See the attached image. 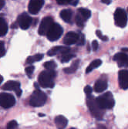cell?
Here are the masks:
<instances>
[{
  "instance_id": "cell-6",
  "label": "cell",
  "mask_w": 128,
  "mask_h": 129,
  "mask_svg": "<svg viewBox=\"0 0 128 129\" xmlns=\"http://www.w3.org/2000/svg\"><path fill=\"white\" fill-rule=\"evenodd\" d=\"M63 33V29L61 27L60 25L57 24V23H53L51 28L49 29V31L46 33V37L50 41H56L59 40L62 34Z\"/></svg>"
},
{
  "instance_id": "cell-25",
  "label": "cell",
  "mask_w": 128,
  "mask_h": 129,
  "mask_svg": "<svg viewBox=\"0 0 128 129\" xmlns=\"http://www.w3.org/2000/svg\"><path fill=\"white\" fill-rule=\"evenodd\" d=\"M76 23L77 24V26H80V27H83L84 26V23H85V19L81 16L79 13H77V15L76 16Z\"/></svg>"
},
{
  "instance_id": "cell-5",
  "label": "cell",
  "mask_w": 128,
  "mask_h": 129,
  "mask_svg": "<svg viewBox=\"0 0 128 129\" xmlns=\"http://www.w3.org/2000/svg\"><path fill=\"white\" fill-rule=\"evenodd\" d=\"M114 21L116 26L120 28H124L127 23V16L124 9L118 8L114 13Z\"/></svg>"
},
{
  "instance_id": "cell-21",
  "label": "cell",
  "mask_w": 128,
  "mask_h": 129,
  "mask_svg": "<svg viewBox=\"0 0 128 129\" xmlns=\"http://www.w3.org/2000/svg\"><path fill=\"white\" fill-rule=\"evenodd\" d=\"M42 58H43V54H42V53H38V54H36L32 56H29L26 60V63L27 64H32L35 62L42 60Z\"/></svg>"
},
{
  "instance_id": "cell-39",
  "label": "cell",
  "mask_w": 128,
  "mask_h": 129,
  "mask_svg": "<svg viewBox=\"0 0 128 129\" xmlns=\"http://www.w3.org/2000/svg\"><path fill=\"white\" fill-rule=\"evenodd\" d=\"M127 11H128V9H127Z\"/></svg>"
},
{
  "instance_id": "cell-16",
  "label": "cell",
  "mask_w": 128,
  "mask_h": 129,
  "mask_svg": "<svg viewBox=\"0 0 128 129\" xmlns=\"http://www.w3.org/2000/svg\"><path fill=\"white\" fill-rule=\"evenodd\" d=\"M70 50L68 46H54V47L51 48L48 53L47 55L50 56H56V55H62L65 53H67Z\"/></svg>"
},
{
  "instance_id": "cell-20",
  "label": "cell",
  "mask_w": 128,
  "mask_h": 129,
  "mask_svg": "<svg viewBox=\"0 0 128 129\" xmlns=\"http://www.w3.org/2000/svg\"><path fill=\"white\" fill-rule=\"evenodd\" d=\"M8 32V25L6 21L0 18V37H4Z\"/></svg>"
},
{
  "instance_id": "cell-30",
  "label": "cell",
  "mask_w": 128,
  "mask_h": 129,
  "mask_svg": "<svg viewBox=\"0 0 128 129\" xmlns=\"http://www.w3.org/2000/svg\"><path fill=\"white\" fill-rule=\"evenodd\" d=\"M6 53V50H5V45L3 41H0V58L3 56Z\"/></svg>"
},
{
  "instance_id": "cell-35",
  "label": "cell",
  "mask_w": 128,
  "mask_h": 129,
  "mask_svg": "<svg viewBox=\"0 0 128 129\" xmlns=\"http://www.w3.org/2000/svg\"><path fill=\"white\" fill-rule=\"evenodd\" d=\"M102 3H104V4L109 5V4H110V3H111V0H102Z\"/></svg>"
},
{
  "instance_id": "cell-15",
  "label": "cell",
  "mask_w": 128,
  "mask_h": 129,
  "mask_svg": "<svg viewBox=\"0 0 128 129\" xmlns=\"http://www.w3.org/2000/svg\"><path fill=\"white\" fill-rule=\"evenodd\" d=\"M79 37V34L75 33V32H68L66 36L64 37L63 39V43L64 44L67 46H70L73 44L76 43Z\"/></svg>"
},
{
  "instance_id": "cell-10",
  "label": "cell",
  "mask_w": 128,
  "mask_h": 129,
  "mask_svg": "<svg viewBox=\"0 0 128 129\" xmlns=\"http://www.w3.org/2000/svg\"><path fill=\"white\" fill-rule=\"evenodd\" d=\"M3 90H13L16 93L17 97H20L22 95V90L20 89V83L17 81L10 80L8 81L3 86Z\"/></svg>"
},
{
  "instance_id": "cell-37",
  "label": "cell",
  "mask_w": 128,
  "mask_h": 129,
  "mask_svg": "<svg viewBox=\"0 0 128 129\" xmlns=\"http://www.w3.org/2000/svg\"><path fill=\"white\" fill-rule=\"evenodd\" d=\"M123 52H128V48H122Z\"/></svg>"
},
{
  "instance_id": "cell-32",
  "label": "cell",
  "mask_w": 128,
  "mask_h": 129,
  "mask_svg": "<svg viewBox=\"0 0 128 129\" xmlns=\"http://www.w3.org/2000/svg\"><path fill=\"white\" fill-rule=\"evenodd\" d=\"M84 92L87 95H90V94H92V92H93V89L90 86H86L85 88H84Z\"/></svg>"
},
{
  "instance_id": "cell-34",
  "label": "cell",
  "mask_w": 128,
  "mask_h": 129,
  "mask_svg": "<svg viewBox=\"0 0 128 129\" xmlns=\"http://www.w3.org/2000/svg\"><path fill=\"white\" fill-rule=\"evenodd\" d=\"M58 4L60 5H66L69 3H71L73 0H56Z\"/></svg>"
},
{
  "instance_id": "cell-27",
  "label": "cell",
  "mask_w": 128,
  "mask_h": 129,
  "mask_svg": "<svg viewBox=\"0 0 128 129\" xmlns=\"http://www.w3.org/2000/svg\"><path fill=\"white\" fill-rule=\"evenodd\" d=\"M34 70H35V67H34V66H32V65H30V66H29V67H26L25 71H26V74L29 76V78H31V77H32V74H33V72H34Z\"/></svg>"
},
{
  "instance_id": "cell-17",
  "label": "cell",
  "mask_w": 128,
  "mask_h": 129,
  "mask_svg": "<svg viewBox=\"0 0 128 129\" xmlns=\"http://www.w3.org/2000/svg\"><path fill=\"white\" fill-rule=\"evenodd\" d=\"M55 124L58 128H65L67 126L68 120L63 115L56 116L55 118Z\"/></svg>"
},
{
  "instance_id": "cell-13",
  "label": "cell",
  "mask_w": 128,
  "mask_h": 129,
  "mask_svg": "<svg viewBox=\"0 0 128 129\" xmlns=\"http://www.w3.org/2000/svg\"><path fill=\"white\" fill-rule=\"evenodd\" d=\"M119 84L123 90L128 89V70H122L119 72Z\"/></svg>"
},
{
  "instance_id": "cell-33",
  "label": "cell",
  "mask_w": 128,
  "mask_h": 129,
  "mask_svg": "<svg viewBox=\"0 0 128 129\" xmlns=\"http://www.w3.org/2000/svg\"><path fill=\"white\" fill-rule=\"evenodd\" d=\"M99 47V44L97 40H94L92 42V49L94 51H97Z\"/></svg>"
},
{
  "instance_id": "cell-19",
  "label": "cell",
  "mask_w": 128,
  "mask_h": 129,
  "mask_svg": "<svg viewBox=\"0 0 128 129\" xmlns=\"http://www.w3.org/2000/svg\"><path fill=\"white\" fill-rule=\"evenodd\" d=\"M79 60H75L70 67H66L64 69V72L66 74H73L76 71V70L78 69V67H79Z\"/></svg>"
},
{
  "instance_id": "cell-7",
  "label": "cell",
  "mask_w": 128,
  "mask_h": 129,
  "mask_svg": "<svg viewBox=\"0 0 128 129\" xmlns=\"http://www.w3.org/2000/svg\"><path fill=\"white\" fill-rule=\"evenodd\" d=\"M16 104V99L13 95L10 93H0V105L4 108H9L14 106Z\"/></svg>"
},
{
  "instance_id": "cell-29",
  "label": "cell",
  "mask_w": 128,
  "mask_h": 129,
  "mask_svg": "<svg viewBox=\"0 0 128 129\" xmlns=\"http://www.w3.org/2000/svg\"><path fill=\"white\" fill-rule=\"evenodd\" d=\"M17 127H18V123L14 120L9 121L6 125V128L8 129H13V128H16Z\"/></svg>"
},
{
  "instance_id": "cell-36",
  "label": "cell",
  "mask_w": 128,
  "mask_h": 129,
  "mask_svg": "<svg viewBox=\"0 0 128 129\" xmlns=\"http://www.w3.org/2000/svg\"><path fill=\"white\" fill-rule=\"evenodd\" d=\"M4 4H5V2H4V0H0V9H2V8L3 7Z\"/></svg>"
},
{
  "instance_id": "cell-9",
  "label": "cell",
  "mask_w": 128,
  "mask_h": 129,
  "mask_svg": "<svg viewBox=\"0 0 128 129\" xmlns=\"http://www.w3.org/2000/svg\"><path fill=\"white\" fill-rule=\"evenodd\" d=\"M53 23H54V22H53V19L52 17L46 16V17L43 18V19L41 22L39 28V33L41 35V36L46 35V33H47L49 29L51 28Z\"/></svg>"
},
{
  "instance_id": "cell-11",
  "label": "cell",
  "mask_w": 128,
  "mask_h": 129,
  "mask_svg": "<svg viewBox=\"0 0 128 129\" xmlns=\"http://www.w3.org/2000/svg\"><path fill=\"white\" fill-rule=\"evenodd\" d=\"M44 4V0H30L29 3V12L31 14H37Z\"/></svg>"
},
{
  "instance_id": "cell-22",
  "label": "cell",
  "mask_w": 128,
  "mask_h": 129,
  "mask_svg": "<svg viewBox=\"0 0 128 129\" xmlns=\"http://www.w3.org/2000/svg\"><path fill=\"white\" fill-rule=\"evenodd\" d=\"M101 64H102V60H101L97 59V60H94L93 62L90 63V65L88 66V67L87 68V70H86V73L88 74V73L91 72L92 70H94V69L97 68V67H100Z\"/></svg>"
},
{
  "instance_id": "cell-24",
  "label": "cell",
  "mask_w": 128,
  "mask_h": 129,
  "mask_svg": "<svg viewBox=\"0 0 128 129\" xmlns=\"http://www.w3.org/2000/svg\"><path fill=\"white\" fill-rule=\"evenodd\" d=\"M75 56V55L74 54H72L70 52H67V53H63V54H62L61 55V59H60V61L62 62V63H67V62H69V60H70L72 58H73Z\"/></svg>"
},
{
  "instance_id": "cell-31",
  "label": "cell",
  "mask_w": 128,
  "mask_h": 129,
  "mask_svg": "<svg viewBox=\"0 0 128 129\" xmlns=\"http://www.w3.org/2000/svg\"><path fill=\"white\" fill-rule=\"evenodd\" d=\"M96 34H97V36L99 38H100L103 41H107L108 40V37L107 36H103V35L102 34V33L100 30H97L96 31Z\"/></svg>"
},
{
  "instance_id": "cell-26",
  "label": "cell",
  "mask_w": 128,
  "mask_h": 129,
  "mask_svg": "<svg viewBox=\"0 0 128 129\" xmlns=\"http://www.w3.org/2000/svg\"><path fill=\"white\" fill-rule=\"evenodd\" d=\"M43 67L46 69V70H54L56 67V64L54 61L51 60V61H47L46 62L43 64Z\"/></svg>"
},
{
  "instance_id": "cell-14",
  "label": "cell",
  "mask_w": 128,
  "mask_h": 129,
  "mask_svg": "<svg viewBox=\"0 0 128 129\" xmlns=\"http://www.w3.org/2000/svg\"><path fill=\"white\" fill-rule=\"evenodd\" d=\"M107 88V81L105 77H102L98 79L94 84V90L97 93H102Z\"/></svg>"
},
{
  "instance_id": "cell-4",
  "label": "cell",
  "mask_w": 128,
  "mask_h": 129,
  "mask_svg": "<svg viewBox=\"0 0 128 129\" xmlns=\"http://www.w3.org/2000/svg\"><path fill=\"white\" fill-rule=\"evenodd\" d=\"M47 97L42 90L36 89L29 98V104L32 107H41L45 104Z\"/></svg>"
},
{
  "instance_id": "cell-1",
  "label": "cell",
  "mask_w": 128,
  "mask_h": 129,
  "mask_svg": "<svg viewBox=\"0 0 128 129\" xmlns=\"http://www.w3.org/2000/svg\"><path fill=\"white\" fill-rule=\"evenodd\" d=\"M56 74L54 70H47L42 71L39 77V84L43 88H53L54 87V79Z\"/></svg>"
},
{
  "instance_id": "cell-2",
  "label": "cell",
  "mask_w": 128,
  "mask_h": 129,
  "mask_svg": "<svg viewBox=\"0 0 128 129\" xmlns=\"http://www.w3.org/2000/svg\"><path fill=\"white\" fill-rule=\"evenodd\" d=\"M87 105L91 113V114L95 118L98 120H101L103 117V109H102L96 101V98H94L91 94L87 95Z\"/></svg>"
},
{
  "instance_id": "cell-18",
  "label": "cell",
  "mask_w": 128,
  "mask_h": 129,
  "mask_svg": "<svg viewBox=\"0 0 128 129\" xmlns=\"http://www.w3.org/2000/svg\"><path fill=\"white\" fill-rule=\"evenodd\" d=\"M60 17L66 22H70L72 19V11L70 9H63L60 12Z\"/></svg>"
},
{
  "instance_id": "cell-3",
  "label": "cell",
  "mask_w": 128,
  "mask_h": 129,
  "mask_svg": "<svg viewBox=\"0 0 128 129\" xmlns=\"http://www.w3.org/2000/svg\"><path fill=\"white\" fill-rule=\"evenodd\" d=\"M96 101L102 109H111L113 108L115 101L110 92H107L104 94L96 98Z\"/></svg>"
},
{
  "instance_id": "cell-38",
  "label": "cell",
  "mask_w": 128,
  "mask_h": 129,
  "mask_svg": "<svg viewBox=\"0 0 128 129\" xmlns=\"http://www.w3.org/2000/svg\"><path fill=\"white\" fill-rule=\"evenodd\" d=\"M3 76H1V75H0V84L2 83V82H3Z\"/></svg>"
},
{
  "instance_id": "cell-23",
  "label": "cell",
  "mask_w": 128,
  "mask_h": 129,
  "mask_svg": "<svg viewBox=\"0 0 128 129\" xmlns=\"http://www.w3.org/2000/svg\"><path fill=\"white\" fill-rule=\"evenodd\" d=\"M78 13L81 16H82L85 20H87L91 16V12L89 9H85V8H79L78 9Z\"/></svg>"
},
{
  "instance_id": "cell-8",
  "label": "cell",
  "mask_w": 128,
  "mask_h": 129,
  "mask_svg": "<svg viewBox=\"0 0 128 129\" xmlns=\"http://www.w3.org/2000/svg\"><path fill=\"white\" fill-rule=\"evenodd\" d=\"M32 18L26 13H23L20 14L17 18V23L18 26L22 29H27L32 24Z\"/></svg>"
},
{
  "instance_id": "cell-12",
  "label": "cell",
  "mask_w": 128,
  "mask_h": 129,
  "mask_svg": "<svg viewBox=\"0 0 128 129\" xmlns=\"http://www.w3.org/2000/svg\"><path fill=\"white\" fill-rule=\"evenodd\" d=\"M113 60L117 63L120 67H128V55L124 53H118L113 56Z\"/></svg>"
},
{
  "instance_id": "cell-28",
  "label": "cell",
  "mask_w": 128,
  "mask_h": 129,
  "mask_svg": "<svg viewBox=\"0 0 128 129\" xmlns=\"http://www.w3.org/2000/svg\"><path fill=\"white\" fill-rule=\"evenodd\" d=\"M78 46H83L85 43V36L83 33H79V37H78V40L76 42Z\"/></svg>"
}]
</instances>
